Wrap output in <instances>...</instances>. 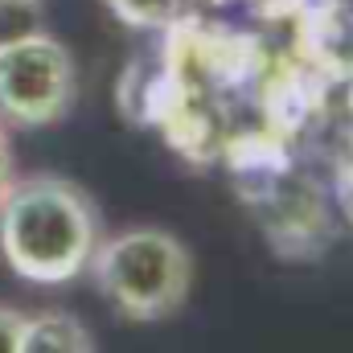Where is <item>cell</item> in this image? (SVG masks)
Returning a JSON list of instances; mask_svg holds the SVG:
<instances>
[{
	"label": "cell",
	"mask_w": 353,
	"mask_h": 353,
	"mask_svg": "<svg viewBox=\"0 0 353 353\" xmlns=\"http://www.w3.org/2000/svg\"><path fill=\"white\" fill-rule=\"evenodd\" d=\"M99 239V205L70 176L29 173L0 193V259L25 283L58 288L87 275Z\"/></svg>",
	"instance_id": "1"
},
{
	"label": "cell",
	"mask_w": 353,
	"mask_h": 353,
	"mask_svg": "<svg viewBox=\"0 0 353 353\" xmlns=\"http://www.w3.org/2000/svg\"><path fill=\"white\" fill-rule=\"evenodd\" d=\"M25 325H29V312H21L12 304H0V353H21Z\"/></svg>",
	"instance_id": "5"
},
{
	"label": "cell",
	"mask_w": 353,
	"mask_h": 353,
	"mask_svg": "<svg viewBox=\"0 0 353 353\" xmlns=\"http://www.w3.org/2000/svg\"><path fill=\"white\" fill-rule=\"evenodd\" d=\"M103 4L128 29H169L185 12V0H103Z\"/></svg>",
	"instance_id": "4"
},
{
	"label": "cell",
	"mask_w": 353,
	"mask_h": 353,
	"mask_svg": "<svg viewBox=\"0 0 353 353\" xmlns=\"http://www.w3.org/2000/svg\"><path fill=\"white\" fill-rule=\"evenodd\" d=\"M87 275L123 321L157 325L181 312L193 292V251L173 230L140 222L103 234Z\"/></svg>",
	"instance_id": "2"
},
{
	"label": "cell",
	"mask_w": 353,
	"mask_h": 353,
	"mask_svg": "<svg viewBox=\"0 0 353 353\" xmlns=\"http://www.w3.org/2000/svg\"><path fill=\"white\" fill-rule=\"evenodd\" d=\"M17 181V157H12V132L0 123V193Z\"/></svg>",
	"instance_id": "6"
},
{
	"label": "cell",
	"mask_w": 353,
	"mask_h": 353,
	"mask_svg": "<svg viewBox=\"0 0 353 353\" xmlns=\"http://www.w3.org/2000/svg\"><path fill=\"white\" fill-rule=\"evenodd\" d=\"M41 0H0V12H37Z\"/></svg>",
	"instance_id": "7"
},
{
	"label": "cell",
	"mask_w": 353,
	"mask_h": 353,
	"mask_svg": "<svg viewBox=\"0 0 353 353\" xmlns=\"http://www.w3.org/2000/svg\"><path fill=\"white\" fill-rule=\"evenodd\" d=\"M79 103V66L62 37L50 29H25L0 37V123L54 128Z\"/></svg>",
	"instance_id": "3"
}]
</instances>
